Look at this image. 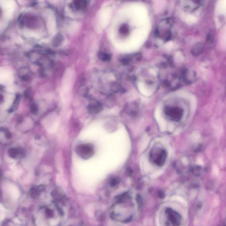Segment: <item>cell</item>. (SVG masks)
<instances>
[{
  "label": "cell",
  "instance_id": "2e32d148",
  "mask_svg": "<svg viewBox=\"0 0 226 226\" xmlns=\"http://www.w3.org/2000/svg\"><path fill=\"white\" fill-rule=\"evenodd\" d=\"M120 33L122 34H127L129 32V28L128 26L126 24L122 25L119 30Z\"/></svg>",
  "mask_w": 226,
  "mask_h": 226
},
{
  "label": "cell",
  "instance_id": "44dd1931",
  "mask_svg": "<svg viewBox=\"0 0 226 226\" xmlns=\"http://www.w3.org/2000/svg\"><path fill=\"white\" fill-rule=\"evenodd\" d=\"M119 183L118 179L117 178H113L110 182V184L111 186H115L118 185Z\"/></svg>",
  "mask_w": 226,
  "mask_h": 226
},
{
  "label": "cell",
  "instance_id": "7a4b0ae2",
  "mask_svg": "<svg viewBox=\"0 0 226 226\" xmlns=\"http://www.w3.org/2000/svg\"><path fill=\"white\" fill-rule=\"evenodd\" d=\"M171 24L168 20L161 21L155 31V34L157 37L165 41H168L171 39Z\"/></svg>",
  "mask_w": 226,
  "mask_h": 226
},
{
  "label": "cell",
  "instance_id": "9a60e30c",
  "mask_svg": "<svg viewBox=\"0 0 226 226\" xmlns=\"http://www.w3.org/2000/svg\"><path fill=\"white\" fill-rule=\"evenodd\" d=\"M44 187L43 186L34 187L31 189V194L32 195H35V196L39 195L40 192L44 190Z\"/></svg>",
  "mask_w": 226,
  "mask_h": 226
},
{
  "label": "cell",
  "instance_id": "30bf717a",
  "mask_svg": "<svg viewBox=\"0 0 226 226\" xmlns=\"http://www.w3.org/2000/svg\"><path fill=\"white\" fill-rule=\"evenodd\" d=\"M166 155L165 151L161 149L154 153V154H151V158L156 164L162 166L164 163Z\"/></svg>",
  "mask_w": 226,
  "mask_h": 226
},
{
  "label": "cell",
  "instance_id": "7402d4cb",
  "mask_svg": "<svg viewBox=\"0 0 226 226\" xmlns=\"http://www.w3.org/2000/svg\"><path fill=\"white\" fill-rule=\"evenodd\" d=\"M103 60L105 61H111V54H108V53H105L103 54Z\"/></svg>",
  "mask_w": 226,
  "mask_h": 226
},
{
  "label": "cell",
  "instance_id": "ba28073f",
  "mask_svg": "<svg viewBox=\"0 0 226 226\" xmlns=\"http://www.w3.org/2000/svg\"><path fill=\"white\" fill-rule=\"evenodd\" d=\"M165 112L174 121H179L183 115L182 109L177 107H167L166 108Z\"/></svg>",
  "mask_w": 226,
  "mask_h": 226
},
{
  "label": "cell",
  "instance_id": "52a82bcc",
  "mask_svg": "<svg viewBox=\"0 0 226 226\" xmlns=\"http://www.w3.org/2000/svg\"><path fill=\"white\" fill-rule=\"evenodd\" d=\"M203 2V1H182L180 2V5L185 11L192 12L202 5Z\"/></svg>",
  "mask_w": 226,
  "mask_h": 226
},
{
  "label": "cell",
  "instance_id": "603a6c76",
  "mask_svg": "<svg viewBox=\"0 0 226 226\" xmlns=\"http://www.w3.org/2000/svg\"><path fill=\"white\" fill-rule=\"evenodd\" d=\"M207 41L208 44H211L213 43V41H214V38H213V36L211 34H208V35Z\"/></svg>",
  "mask_w": 226,
  "mask_h": 226
},
{
  "label": "cell",
  "instance_id": "5bb4252c",
  "mask_svg": "<svg viewBox=\"0 0 226 226\" xmlns=\"http://www.w3.org/2000/svg\"><path fill=\"white\" fill-rule=\"evenodd\" d=\"M191 170L192 174L196 176H200L202 174V167L198 165L193 166L191 168Z\"/></svg>",
  "mask_w": 226,
  "mask_h": 226
},
{
  "label": "cell",
  "instance_id": "ac0fdd59",
  "mask_svg": "<svg viewBox=\"0 0 226 226\" xmlns=\"http://www.w3.org/2000/svg\"><path fill=\"white\" fill-rule=\"evenodd\" d=\"M1 131H3L6 137L8 139L11 138V132L8 129H5L3 128V129H1Z\"/></svg>",
  "mask_w": 226,
  "mask_h": 226
},
{
  "label": "cell",
  "instance_id": "3957f363",
  "mask_svg": "<svg viewBox=\"0 0 226 226\" xmlns=\"http://www.w3.org/2000/svg\"><path fill=\"white\" fill-rule=\"evenodd\" d=\"M76 152L79 157L87 160L90 158L94 154V149L92 144H86L78 145L76 148Z\"/></svg>",
  "mask_w": 226,
  "mask_h": 226
},
{
  "label": "cell",
  "instance_id": "4fadbf2b",
  "mask_svg": "<svg viewBox=\"0 0 226 226\" xmlns=\"http://www.w3.org/2000/svg\"><path fill=\"white\" fill-rule=\"evenodd\" d=\"M102 107L99 104H93L88 107V112L91 114H97L102 110Z\"/></svg>",
  "mask_w": 226,
  "mask_h": 226
},
{
  "label": "cell",
  "instance_id": "d6986e66",
  "mask_svg": "<svg viewBox=\"0 0 226 226\" xmlns=\"http://www.w3.org/2000/svg\"><path fill=\"white\" fill-rule=\"evenodd\" d=\"M2 226H22L18 224L14 223V222L11 221H8L6 222H5L3 224V225Z\"/></svg>",
  "mask_w": 226,
  "mask_h": 226
},
{
  "label": "cell",
  "instance_id": "ffe728a7",
  "mask_svg": "<svg viewBox=\"0 0 226 226\" xmlns=\"http://www.w3.org/2000/svg\"><path fill=\"white\" fill-rule=\"evenodd\" d=\"M31 112L33 115H35L38 112V107L35 105H33L31 108Z\"/></svg>",
  "mask_w": 226,
  "mask_h": 226
},
{
  "label": "cell",
  "instance_id": "277c9868",
  "mask_svg": "<svg viewBox=\"0 0 226 226\" xmlns=\"http://www.w3.org/2000/svg\"><path fill=\"white\" fill-rule=\"evenodd\" d=\"M181 78L187 85H192L197 81V74L192 69L184 68L181 72Z\"/></svg>",
  "mask_w": 226,
  "mask_h": 226
},
{
  "label": "cell",
  "instance_id": "cb8c5ba5",
  "mask_svg": "<svg viewBox=\"0 0 226 226\" xmlns=\"http://www.w3.org/2000/svg\"><path fill=\"white\" fill-rule=\"evenodd\" d=\"M203 148V146L202 144H198L194 149V152H196V153H199L202 150Z\"/></svg>",
  "mask_w": 226,
  "mask_h": 226
},
{
  "label": "cell",
  "instance_id": "e0dca14e",
  "mask_svg": "<svg viewBox=\"0 0 226 226\" xmlns=\"http://www.w3.org/2000/svg\"><path fill=\"white\" fill-rule=\"evenodd\" d=\"M19 98H17L16 100L14 101V103L12 104V106L8 110V112L9 113H12L14 111L17 110V107H18V104H19Z\"/></svg>",
  "mask_w": 226,
  "mask_h": 226
},
{
  "label": "cell",
  "instance_id": "8fae6325",
  "mask_svg": "<svg viewBox=\"0 0 226 226\" xmlns=\"http://www.w3.org/2000/svg\"><path fill=\"white\" fill-rule=\"evenodd\" d=\"M8 155L11 158L18 159L22 157L24 155V152L22 148L19 147L11 148L8 150Z\"/></svg>",
  "mask_w": 226,
  "mask_h": 226
},
{
  "label": "cell",
  "instance_id": "7c38bea8",
  "mask_svg": "<svg viewBox=\"0 0 226 226\" xmlns=\"http://www.w3.org/2000/svg\"><path fill=\"white\" fill-rule=\"evenodd\" d=\"M204 49V46L202 43L198 42L196 43L192 46L191 50V53L192 56H199L202 54Z\"/></svg>",
  "mask_w": 226,
  "mask_h": 226
},
{
  "label": "cell",
  "instance_id": "d4e9b609",
  "mask_svg": "<svg viewBox=\"0 0 226 226\" xmlns=\"http://www.w3.org/2000/svg\"><path fill=\"white\" fill-rule=\"evenodd\" d=\"M159 195H160V198H163L164 197V193L163 192H160V193L159 194Z\"/></svg>",
  "mask_w": 226,
  "mask_h": 226
},
{
  "label": "cell",
  "instance_id": "5b68a950",
  "mask_svg": "<svg viewBox=\"0 0 226 226\" xmlns=\"http://www.w3.org/2000/svg\"><path fill=\"white\" fill-rule=\"evenodd\" d=\"M168 225L170 226H179L182 222V217L179 212L171 208H168L166 211Z\"/></svg>",
  "mask_w": 226,
  "mask_h": 226
},
{
  "label": "cell",
  "instance_id": "8992f818",
  "mask_svg": "<svg viewBox=\"0 0 226 226\" xmlns=\"http://www.w3.org/2000/svg\"><path fill=\"white\" fill-rule=\"evenodd\" d=\"M1 8L6 17H10L14 13L16 8L15 2L11 0L0 1Z\"/></svg>",
  "mask_w": 226,
  "mask_h": 226
},
{
  "label": "cell",
  "instance_id": "6da1fadb",
  "mask_svg": "<svg viewBox=\"0 0 226 226\" xmlns=\"http://www.w3.org/2000/svg\"><path fill=\"white\" fill-rule=\"evenodd\" d=\"M62 211L54 205L40 208L34 215L36 226H61Z\"/></svg>",
  "mask_w": 226,
  "mask_h": 226
},
{
  "label": "cell",
  "instance_id": "9c48e42d",
  "mask_svg": "<svg viewBox=\"0 0 226 226\" xmlns=\"http://www.w3.org/2000/svg\"><path fill=\"white\" fill-rule=\"evenodd\" d=\"M13 76L12 73L8 69L3 68L0 71V83L7 85L11 84L13 81Z\"/></svg>",
  "mask_w": 226,
  "mask_h": 226
}]
</instances>
